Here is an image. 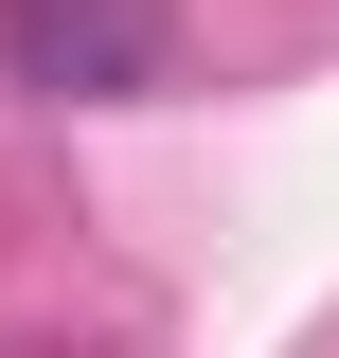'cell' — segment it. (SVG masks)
<instances>
[{
	"label": "cell",
	"mask_w": 339,
	"mask_h": 358,
	"mask_svg": "<svg viewBox=\"0 0 339 358\" xmlns=\"http://www.w3.org/2000/svg\"><path fill=\"white\" fill-rule=\"evenodd\" d=\"M0 54H18V90H72V108H126V90H161L179 18H161V0H0Z\"/></svg>",
	"instance_id": "6da1fadb"
}]
</instances>
